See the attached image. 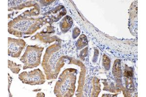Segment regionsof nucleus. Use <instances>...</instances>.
I'll return each instance as SVG.
<instances>
[{
	"label": "nucleus",
	"instance_id": "f257e3e1",
	"mask_svg": "<svg viewBox=\"0 0 146 97\" xmlns=\"http://www.w3.org/2000/svg\"><path fill=\"white\" fill-rule=\"evenodd\" d=\"M23 40L14 39L9 40V54L12 57H18L23 49Z\"/></svg>",
	"mask_w": 146,
	"mask_h": 97
}]
</instances>
